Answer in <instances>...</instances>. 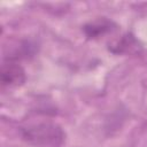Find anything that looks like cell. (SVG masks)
I'll return each mask as SVG.
<instances>
[{
    "label": "cell",
    "mask_w": 147,
    "mask_h": 147,
    "mask_svg": "<svg viewBox=\"0 0 147 147\" xmlns=\"http://www.w3.org/2000/svg\"><path fill=\"white\" fill-rule=\"evenodd\" d=\"M22 139L37 147H59L65 139L63 129L56 123L42 122L21 130Z\"/></svg>",
    "instance_id": "6da1fadb"
},
{
    "label": "cell",
    "mask_w": 147,
    "mask_h": 147,
    "mask_svg": "<svg viewBox=\"0 0 147 147\" xmlns=\"http://www.w3.org/2000/svg\"><path fill=\"white\" fill-rule=\"evenodd\" d=\"M138 41L132 36H124L110 45V51L114 53H130L138 49Z\"/></svg>",
    "instance_id": "277c9868"
},
{
    "label": "cell",
    "mask_w": 147,
    "mask_h": 147,
    "mask_svg": "<svg viewBox=\"0 0 147 147\" xmlns=\"http://www.w3.org/2000/svg\"><path fill=\"white\" fill-rule=\"evenodd\" d=\"M114 28H115L114 22L102 17V18H99L96 21H93V22L86 24L84 26V32L88 38L95 39V38H99L101 36L113 31Z\"/></svg>",
    "instance_id": "3957f363"
},
{
    "label": "cell",
    "mask_w": 147,
    "mask_h": 147,
    "mask_svg": "<svg viewBox=\"0 0 147 147\" xmlns=\"http://www.w3.org/2000/svg\"><path fill=\"white\" fill-rule=\"evenodd\" d=\"M26 79L24 69L14 61L3 62L0 71V80L2 88H16L24 84Z\"/></svg>",
    "instance_id": "7a4b0ae2"
}]
</instances>
